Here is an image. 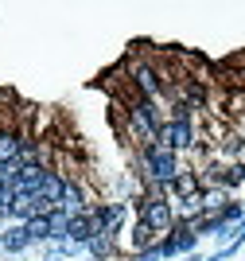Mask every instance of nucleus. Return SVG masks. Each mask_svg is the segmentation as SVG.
I'll return each mask as SVG.
<instances>
[{
	"label": "nucleus",
	"instance_id": "6",
	"mask_svg": "<svg viewBox=\"0 0 245 261\" xmlns=\"http://www.w3.org/2000/svg\"><path fill=\"white\" fill-rule=\"evenodd\" d=\"M156 242H160V234H156V230L148 226V222H132V234H128V246H132V253H144V250H152V246H156Z\"/></svg>",
	"mask_w": 245,
	"mask_h": 261
},
{
	"label": "nucleus",
	"instance_id": "7",
	"mask_svg": "<svg viewBox=\"0 0 245 261\" xmlns=\"http://www.w3.org/2000/svg\"><path fill=\"white\" fill-rule=\"evenodd\" d=\"M86 250H90V257H94V261H109L113 253H117V238H109V234H94Z\"/></svg>",
	"mask_w": 245,
	"mask_h": 261
},
{
	"label": "nucleus",
	"instance_id": "4",
	"mask_svg": "<svg viewBox=\"0 0 245 261\" xmlns=\"http://www.w3.org/2000/svg\"><path fill=\"white\" fill-rule=\"evenodd\" d=\"M230 191L218 184H203V195H199V203H203V215H222L226 207H230Z\"/></svg>",
	"mask_w": 245,
	"mask_h": 261
},
{
	"label": "nucleus",
	"instance_id": "3",
	"mask_svg": "<svg viewBox=\"0 0 245 261\" xmlns=\"http://www.w3.org/2000/svg\"><path fill=\"white\" fill-rule=\"evenodd\" d=\"M32 246L35 242H32V234H28L23 222H12V226L0 230V250L4 253H23V250H32Z\"/></svg>",
	"mask_w": 245,
	"mask_h": 261
},
{
	"label": "nucleus",
	"instance_id": "5",
	"mask_svg": "<svg viewBox=\"0 0 245 261\" xmlns=\"http://www.w3.org/2000/svg\"><path fill=\"white\" fill-rule=\"evenodd\" d=\"M20 129L16 125H0V164H20Z\"/></svg>",
	"mask_w": 245,
	"mask_h": 261
},
{
	"label": "nucleus",
	"instance_id": "2",
	"mask_svg": "<svg viewBox=\"0 0 245 261\" xmlns=\"http://www.w3.org/2000/svg\"><path fill=\"white\" fill-rule=\"evenodd\" d=\"M171 203H187V199H199L203 195V175H199V168H179V175L171 179L168 187Z\"/></svg>",
	"mask_w": 245,
	"mask_h": 261
},
{
	"label": "nucleus",
	"instance_id": "1",
	"mask_svg": "<svg viewBox=\"0 0 245 261\" xmlns=\"http://www.w3.org/2000/svg\"><path fill=\"white\" fill-rule=\"evenodd\" d=\"M137 168H140V184L144 191L156 187V191H168L171 179L179 175L183 160L171 148H160V144H148V148H137Z\"/></svg>",
	"mask_w": 245,
	"mask_h": 261
},
{
	"label": "nucleus",
	"instance_id": "8",
	"mask_svg": "<svg viewBox=\"0 0 245 261\" xmlns=\"http://www.w3.org/2000/svg\"><path fill=\"white\" fill-rule=\"evenodd\" d=\"M23 226H28L32 242H51V238H55V230H51V215H35V218H28Z\"/></svg>",
	"mask_w": 245,
	"mask_h": 261
}]
</instances>
